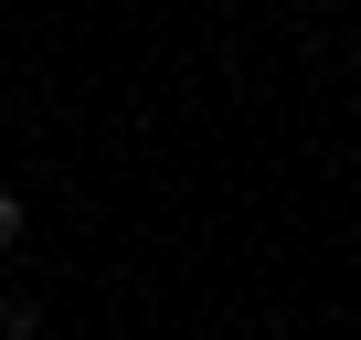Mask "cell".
<instances>
[{
    "instance_id": "obj_1",
    "label": "cell",
    "mask_w": 361,
    "mask_h": 340,
    "mask_svg": "<svg viewBox=\"0 0 361 340\" xmlns=\"http://www.w3.org/2000/svg\"><path fill=\"white\" fill-rule=\"evenodd\" d=\"M0 340H43V298H0Z\"/></svg>"
},
{
    "instance_id": "obj_2",
    "label": "cell",
    "mask_w": 361,
    "mask_h": 340,
    "mask_svg": "<svg viewBox=\"0 0 361 340\" xmlns=\"http://www.w3.org/2000/svg\"><path fill=\"white\" fill-rule=\"evenodd\" d=\"M22 224H32V213H22V192H0V255L22 245Z\"/></svg>"
}]
</instances>
